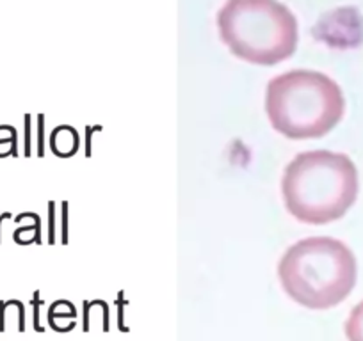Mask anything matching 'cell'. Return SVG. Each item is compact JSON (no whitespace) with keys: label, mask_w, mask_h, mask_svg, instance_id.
<instances>
[{"label":"cell","mask_w":363,"mask_h":341,"mask_svg":"<svg viewBox=\"0 0 363 341\" xmlns=\"http://www.w3.org/2000/svg\"><path fill=\"white\" fill-rule=\"evenodd\" d=\"M358 169L344 153L313 149L296 155L285 167L281 196L299 222L323 226L338 221L358 197Z\"/></svg>","instance_id":"obj_1"},{"label":"cell","mask_w":363,"mask_h":341,"mask_svg":"<svg viewBox=\"0 0 363 341\" xmlns=\"http://www.w3.org/2000/svg\"><path fill=\"white\" fill-rule=\"evenodd\" d=\"M356 258L344 242L310 236L289 247L278 263L285 294L303 308L324 311L349 297L356 284Z\"/></svg>","instance_id":"obj_2"},{"label":"cell","mask_w":363,"mask_h":341,"mask_svg":"<svg viewBox=\"0 0 363 341\" xmlns=\"http://www.w3.org/2000/svg\"><path fill=\"white\" fill-rule=\"evenodd\" d=\"M265 112L278 134L292 141L320 139L345 114V98L331 76L312 69H294L269 80Z\"/></svg>","instance_id":"obj_3"},{"label":"cell","mask_w":363,"mask_h":341,"mask_svg":"<svg viewBox=\"0 0 363 341\" xmlns=\"http://www.w3.org/2000/svg\"><path fill=\"white\" fill-rule=\"evenodd\" d=\"M216 22L223 43L251 64L274 66L298 48V20L280 0H226Z\"/></svg>","instance_id":"obj_4"},{"label":"cell","mask_w":363,"mask_h":341,"mask_svg":"<svg viewBox=\"0 0 363 341\" xmlns=\"http://www.w3.org/2000/svg\"><path fill=\"white\" fill-rule=\"evenodd\" d=\"M50 144L55 155L68 158L79 149V135L72 127H57L52 134Z\"/></svg>","instance_id":"obj_5"},{"label":"cell","mask_w":363,"mask_h":341,"mask_svg":"<svg viewBox=\"0 0 363 341\" xmlns=\"http://www.w3.org/2000/svg\"><path fill=\"white\" fill-rule=\"evenodd\" d=\"M344 330L347 341H363V301L351 309Z\"/></svg>","instance_id":"obj_6"}]
</instances>
